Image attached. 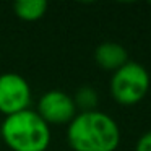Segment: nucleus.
<instances>
[{"mask_svg": "<svg viewBox=\"0 0 151 151\" xmlns=\"http://www.w3.org/2000/svg\"><path fill=\"white\" fill-rule=\"evenodd\" d=\"M150 73L141 63L128 60L124 67L115 70L111 78V94L119 104H138L150 89Z\"/></svg>", "mask_w": 151, "mask_h": 151, "instance_id": "3", "label": "nucleus"}, {"mask_svg": "<svg viewBox=\"0 0 151 151\" xmlns=\"http://www.w3.org/2000/svg\"><path fill=\"white\" fill-rule=\"evenodd\" d=\"M73 102H75L76 107L81 109V112L96 111V106H98V93L91 86H81L76 91L75 98H73Z\"/></svg>", "mask_w": 151, "mask_h": 151, "instance_id": "8", "label": "nucleus"}, {"mask_svg": "<svg viewBox=\"0 0 151 151\" xmlns=\"http://www.w3.org/2000/svg\"><path fill=\"white\" fill-rule=\"evenodd\" d=\"M0 133L13 151H46L50 143L49 124L31 109L7 115Z\"/></svg>", "mask_w": 151, "mask_h": 151, "instance_id": "2", "label": "nucleus"}, {"mask_svg": "<svg viewBox=\"0 0 151 151\" xmlns=\"http://www.w3.org/2000/svg\"><path fill=\"white\" fill-rule=\"evenodd\" d=\"M94 59L101 68L115 72L128 62V52L124 46L107 41V42H102L96 47Z\"/></svg>", "mask_w": 151, "mask_h": 151, "instance_id": "6", "label": "nucleus"}, {"mask_svg": "<svg viewBox=\"0 0 151 151\" xmlns=\"http://www.w3.org/2000/svg\"><path fill=\"white\" fill-rule=\"evenodd\" d=\"M31 86L21 75L7 72L0 75V112L12 115L29 109Z\"/></svg>", "mask_w": 151, "mask_h": 151, "instance_id": "4", "label": "nucleus"}, {"mask_svg": "<svg viewBox=\"0 0 151 151\" xmlns=\"http://www.w3.org/2000/svg\"><path fill=\"white\" fill-rule=\"evenodd\" d=\"M36 112L47 124H70L76 115V106L68 93L62 89H50L41 96Z\"/></svg>", "mask_w": 151, "mask_h": 151, "instance_id": "5", "label": "nucleus"}, {"mask_svg": "<svg viewBox=\"0 0 151 151\" xmlns=\"http://www.w3.org/2000/svg\"><path fill=\"white\" fill-rule=\"evenodd\" d=\"M67 140L75 151H115L120 143V130L106 112H80L68 124Z\"/></svg>", "mask_w": 151, "mask_h": 151, "instance_id": "1", "label": "nucleus"}, {"mask_svg": "<svg viewBox=\"0 0 151 151\" xmlns=\"http://www.w3.org/2000/svg\"><path fill=\"white\" fill-rule=\"evenodd\" d=\"M135 151H151V130L143 133L135 145Z\"/></svg>", "mask_w": 151, "mask_h": 151, "instance_id": "9", "label": "nucleus"}, {"mask_svg": "<svg viewBox=\"0 0 151 151\" xmlns=\"http://www.w3.org/2000/svg\"><path fill=\"white\" fill-rule=\"evenodd\" d=\"M13 10L21 20L34 21L44 17L47 10V2L46 0H17L13 4Z\"/></svg>", "mask_w": 151, "mask_h": 151, "instance_id": "7", "label": "nucleus"}]
</instances>
